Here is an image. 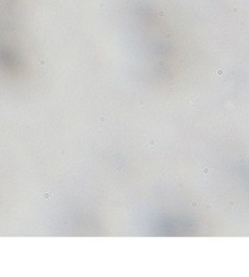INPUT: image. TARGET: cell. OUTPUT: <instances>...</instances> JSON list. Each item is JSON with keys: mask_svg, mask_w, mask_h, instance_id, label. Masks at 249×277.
<instances>
[{"mask_svg": "<svg viewBox=\"0 0 249 277\" xmlns=\"http://www.w3.org/2000/svg\"><path fill=\"white\" fill-rule=\"evenodd\" d=\"M100 121H101V122H104V121H106V119H105V117H101V119H100Z\"/></svg>", "mask_w": 249, "mask_h": 277, "instance_id": "obj_3", "label": "cell"}, {"mask_svg": "<svg viewBox=\"0 0 249 277\" xmlns=\"http://www.w3.org/2000/svg\"><path fill=\"white\" fill-rule=\"evenodd\" d=\"M156 142H157V139H156V137H154V139H151V140H149V145H154Z\"/></svg>", "mask_w": 249, "mask_h": 277, "instance_id": "obj_1", "label": "cell"}, {"mask_svg": "<svg viewBox=\"0 0 249 277\" xmlns=\"http://www.w3.org/2000/svg\"><path fill=\"white\" fill-rule=\"evenodd\" d=\"M203 172L204 174H208V169H203Z\"/></svg>", "mask_w": 249, "mask_h": 277, "instance_id": "obj_4", "label": "cell"}, {"mask_svg": "<svg viewBox=\"0 0 249 277\" xmlns=\"http://www.w3.org/2000/svg\"><path fill=\"white\" fill-rule=\"evenodd\" d=\"M49 196H50V194H44V199H49Z\"/></svg>", "mask_w": 249, "mask_h": 277, "instance_id": "obj_2", "label": "cell"}]
</instances>
